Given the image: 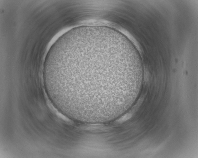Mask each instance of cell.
<instances>
[{
    "instance_id": "1",
    "label": "cell",
    "mask_w": 198,
    "mask_h": 158,
    "mask_svg": "<svg viewBox=\"0 0 198 158\" xmlns=\"http://www.w3.org/2000/svg\"><path fill=\"white\" fill-rule=\"evenodd\" d=\"M127 69L122 47L105 38L69 40L59 60L57 81L61 89L80 98L107 99L120 92Z\"/></svg>"
}]
</instances>
